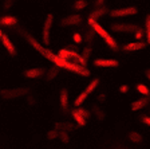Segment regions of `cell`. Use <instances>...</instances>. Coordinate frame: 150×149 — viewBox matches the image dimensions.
Masks as SVG:
<instances>
[{
	"mask_svg": "<svg viewBox=\"0 0 150 149\" xmlns=\"http://www.w3.org/2000/svg\"><path fill=\"white\" fill-rule=\"evenodd\" d=\"M24 36H25V39H27L28 43L31 44L38 53L40 54L43 58H46L47 61H50L51 63H54L56 67L69 70V71H72V73H75V74L82 75V77H90V70H88L87 67L78 65L76 62H70V61H66V59L60 58L58 54H54L51 50H48L47 47H44L42 43H39V42H38L35 38H32L30 34H24Z\"/></svg>",
	"mask_w": 150,
	"mask_h": 149,
	"instance_id": "cell-1",
	"label": "cell"
},
{
	"mask_svg": "<svg viewBox=\"0 0 150 149\" xmlns=\"http://www.w3.org/2000/svg\"><path fill=\"white\" fill-rule=\"evenodd\" d=\"M87 23H88V26L93 28L94 31H95V34L99 35L103 41L106 42L107 46H109L110 48L117 50V47H118V46H117V42L114 41V38H112L111 35H110L109 32H107L106 30H105V28H103L102 26L97 22V20H94V19H91V18H87Z\"/></svg>",
	"mask_w": 150,
	"mask_h": 149,
	"instance_id": "cell-2",
	"label": "cell"
},
{
	"mask_svg": "<svg viewBox=\"0 0 150 149\" xmlns=\"http://www.w3.org/2000/svg\"><path fill=\"white\" fill-rule=\"evenodd\" d=\"M98 85H99V79H98V78L93 79V81H91L90 83L86 86V89H84V90L82 91V93L79 94L76 98H75V101H74V106H75V108H79V106H82V103H83L84 101L88 98V96H90V94L93 93L95 89H97Z\"/></svg>",
	"mask_w": 150,
	"mask_h": 149,
	"instance_id": "cell-3",
	"label": "cell"
},
{
	"mask_svg": "<svg viewBox=\"0 0 150 149\" xmlns=\"http://www.w3.org/2000/svg\"><path fill=\"white\" fill-rule=\"evenodd\" d=\"M30 93L28 87H16V89H4L0 90V97L3 99H16L24 97Z\"/></svg>",
	"mask_w": 150,
	"mask_h": 149,
	"instance_id": "cell-4",
	"label": "cell"
},
{
	"mask_svg": "<svg viewBox=\"0 0 150 149\" xmlns=\"http://www.w3.org/2000/svg\"><path fill=\"white\" fill-rule=\"evenodd\" d=\"M54 24V15L52 14H47L46 19L43 22V28H42V36H43V44L47 46L50 44V31Z\"/></svg>",
	"mask_w": 150,
	"mask_h": 149,
	"instance_id": "cell-5",
	"label": "cell"
},
{
	"mask_svg": "<svg viewBox=\"0 0 150 149\" xmlns=\"http://www.w3.org/2000/svg\"><path fill=\"white\" fill-rule=\"evenodd\" d=\"M138 14V8L137 7H123V8H117V9H111L109 12V15L111 18H126V16H133Z\"/></svg>",
	"mask_w": 150,
	"mask_h": 149,
	"instance_id": "cell-6",
	"label": "cell"
},
{
	"mask_svg": "<svg viewBox=\"0 0 150 149\" xmlns=\"http://www.w3.org/2000/svg\"><path fill=\"white\" fill-rule=\"evenodd\" d=\"M137 24L133 23H112L110 26V30L112 32H123V34H129V32H135L138 30Z\"/></svg>",
	"mask_w": 150,
	"mask_h": 149,
	"instance_id": "cell-7",
	"label": "cell"
},
{
	"mask_svg": "<svg viewBox=\"0 0 150 149\" xmlns=\"http://www.w3.org/2000/svg\"><path fill=\"white\" fill-rule=\"evenodd\" d=\"M83 22V18H82L79 14H71V15H67L60 20V26L63 27H71V26H79Z\"/></svg>",
	"mask_w": 150,
	"mask_h": 149,
	"instance_id": "cell-8",
	"label": "cell"
},
{
	"mask_svg": "<svg viewBox=\"0 0 150 149\" xmlns=\"http://www.w3.org/2000/svg\"><path fill=\"white\" fill-rule=\"evenodd\" d=\"M43 75H46V70L43 67H32L23 71V77L27 79H38V78H42Z\"/></svg>",
	"mask_w": 150,
	"mask_h": 149,
	"instance_id": "cell-9",
	"label": "cell"
},
{
	"mask_svg": "<svg viewBox=\"0 0 150 149\" xmlns=\"http://www.w3.org/2000/svg\"><path fill=\"white\" fill-rule=\"evenodd\" d=\"M94 66L97 67H118L119 63L117 59H105V58H99V59H95L94 61Z\"/></svg>",
	"mask_w": 150,
	"mask_h": 149,
	"instance_id": "cell-10",
	"label": "cell"
},
{
	"mask_svg": "<svg viewBox=\"0 0 150 149\" xmlns=\"http://www.w3.org/2000/svg\"><path fill=\"white\" fill-rule=\"evenodd\" d=\"M150 99L149 97H142V98L139 99H135V101H133L130 105V110L131 112H138V110H142L144 108H146L147 105H149Z\"/></svg>",
	"mask_w": 150,
	"mask_h": 149,
	"instance_id": "cell-11",
	"label": "cell"
},
{
	"mask_svg": "<svg viewBox=\"0 0 150 149\" xmlns=\"http://www.w3.org/2000/svg\"><path fill=\"white\" fill-rule=\"evenodd\" d=\"M1 43H3V46L6 47V50L8 51L9 55H11V56H16V54H18L16 47H15V44L12 43V41L9 39L8 35L3 34V36H1Z\"/></svg>",
	"mask_w": 150,
	"mask_h": 149,
	"instance_id": "cell-12",
	"label": "cell"
},
{
	"mask_svg": "<svg viewBox=\"0 0 150 149\" xmlns=\"http://www.w3.org/2000/svg\"><path fill=\"white\" fill-rule=\"evenodd\" d=\"M146 47V43L142 41H137V42H131V43H126L125 46L122 47L123 51H129V53H133V51H139V50H144Z\"/></svg>",
	"mask_w": 150,
	"mask_h": 149,
	"instance_id": "cell-13",
	"label": "cell"
},
{
	"mask_svg": "<svg viewBox=\"0 0 150 149\" xmlns=\"http://www.w3.org/2000/svg\"><path fill=\"white\" fill-rule=\"evenodd\" d=\"M18 24V18L12 15H4L0 18V26L4 27H11V26H16Z\"/></svg>",
	"mask_w": 150,
	"mask_h": 149,
	"instance_id": "cell-14",
	"label": "cell"
},
{
	"mask_svg": "<svg viewBox=\"0 0 150 149\" xmlns=\"http://www.w3.org/2000/svg\"><path fill=\"white\" fill-rule=\"evenodd\" d=\"M71 115H72V118H74V121H75V124L78 125V126H84L86 125V122H87V120L83 117V115L81 114V113L76 110V109H74L71 112Z\"/></svg>",
	"mask_w": 150,
	"mask_h": 149,
	"instance_id": "cell-15",
	"label": "cell"
},
{
	"mask_svg": "<svg viewBox=\"0 0 150 149\" xmlns=\"http://www.w3.org/2000/svg\"><path fill=\"white\" fill-rule=\"evenodd\" d=\"M107 12V8L105 6H102V7H97V8L94 9L93 12L88 15V18H91V19H94V20H98L99 18H102L105 14Z\"/></svg>",
	"mask_w": 150,
	"mask_h": 149,
	"instance_id": "cell-16",
	"label": "cell"
},
{
	"mask_svg": "<svg viewBox=\"0 0 150 149\" xmlns=\"http://www.w3.org/2000/svg\"><path fill=\"white\" fill-rule=\"evenodd\" d=\"M59 99H60V106H62V108L66 110V109L69 108V90H67L66 87L60 90Z\"/></svg>",
	"mask_w": 150,
	"mask_h": 149,
	"instance_id": "cell-17",
	"label": "cell"
},
{
	"mask_svg": "<svg viewBox=\"0 0 150 149\" xmlns=\"http://www.w3.org/2000/svg\"><path fill=\"white\" fill-rule=\"evenodd\" d=\"M127 137H129V140H130L131 143H134V144H141L142 141H144V137H142V134H139L138 132H134V130L129 132Z\"/></svg>",
	"mask_w": 150,
	"mask_h": 149,
	"instance_id": "cell-18",
	"label": "cell"
},
{
	"mask_svg": "<svg viewBox=\"0 0 150 149\" xmlns=\"http://www.w3.org/2000/svg\"><path fill=\"white\" fill-rule=\"evenodd\" d=\"M55 129H62L63 132H70L74 130L75 126L70 122H58V124H55Z\"/></svg>",
	"mask_w": 150,
	"mask_h": 149,
	"instance_id": "cell-19",
	"label": "cell"
},
{
	"mask_svg": "<svg viewBox=\"0 0 150 149\" xmlns=\"http://www.w3.org/2000/svg\"><path fill=\"white\" fill-rule=\"evenodd\" d=\"M135 90H137L139 94L145 96V97H149L150 96V89L145 83H137V85H135Z\"/></svg>",
	"mask_w": 150,
	"mask_h": 149,
	"instance_id": "cell-20",
	"label": "cell"
},
{
	"mask_svg": "<svg viewBox=\"0 0 150 149\" xmlns=\"http://www.w3.org/2000/svg\"><path fill=\"white\" fill-rule=\"evenodd\" d=\"M145 36H146V44H150V14L146 15L145 20Z\"/></svg>",
	"mask_w": 150,
	"mask_h": 149,
	"instance_id": "cell-21",
	"label": "cell"
},
{
	"mask_svg": "<svg viewBox=\"0 0 150 149\" xmlns=\"http://www.w3.org/2000/svg\"><path fill=\"white\" fill-rule=\"evenodd\" d=\"M72 7H74L75 11H82V9H84L87 7V1L86 0H75V3Z\"/></svg>",
	"mask_w": 150,
	"mask_h": 149,
	"instance_id": "cell-22",
	"label": "cell"
},
{
	"mask_svg": "<svg viewBox=\"0 0 150 149\" xmlns=\"http://www.w3.org/2000/svg\"><path fill=\"white\" fill-rule=\"evenodd\" d=\"M91 112L94 113V114L97 115V118L99 120V121H102V120H105V112H103L100 108H98V106H94L93 109H91Z\"/></svg>",
	"mask_w": 150,
	"mask_h": 149,
	"instance_id": "cell-23",
	"label": "cell"
},
{
	"mask_svg": "<svg viewBox=\"0 0 150 149\" xmlns=\"http://www.w3.org/2000/svg\"><path fill=\"white\" fill-rule=\"evenodd\" d=\"M58 68L59 67H51L50 70H48V73H47L46 75V79L47 81H51V79H54V78H56V75H58Z\"/></svg>",
	"mask_w": 150,
	"mask_h": 149,
	"instance_id": "cell-24",
	"label": "cell"
},
{
	"mask_svg": "<svg viewBox=\"0 0 150 149\" xmlns=\"http://www.w3.org/2000/svg\"><path fill=\"white\" fill-rule=\"evenodd\" d=\"M59 138H60V141H62V143L69 144V143H70L69 132H63V130H60V132H59Z\"/></svg>",
	"mask_w": 150,
	"mask_h": 149,
	"instance_id": "cell-25",
	"label": "cell"
},
{
	"mask_svg": "<svg viewBox=\"0 0 150 149\" xmlns=\"http://www.w3.org/2000/svg\"><path fill=\"white\" fill-rule=\"evenodd\" d=\"M91 53H93V48H91V46H86L83 48V51H82L81 55L83 56L84 59H88V58H90V55H91Z\"/></svg>",
	"mask_w": 150,
	"mask_h": 149,
	"instance_id": "cell-26",
	"label": "cell"
},
{
	"mask_svg": "<svg viewBox=\"0 0 150 149\" xmlns=\"http://www.w3.org/2000/svg\"><path fill=\"white\" fill-rule=\"evenodd\" d=\"M72 41H74V43L81 44L82 42H83V36H82L79 32H74V34H72Z\"/></svg>",
	"mask_w": 150,
	"mask_h": 149,
	"instance_id": "cell-27",
	"label": "cell"
},
{
	"mask_svg": "<svg viewBox=\"0 0 150 149\" xmlns=\"http://www.w3.org/2000/svg\"><path fill=\"white\" fill-rule=\"evenodd\" d=\"M76 110H78V112L81 113V114L83 115L84 118H86V120H87V118H90V117H91V112H88V110H86V109L81 108V106H79V108H76Z\"/></svg>",
	"mask_w": 150,
	"mask_h": 149,
	"instance_id": "cell-28",
	"label": "cell"
},
{
	"mask_svg": "<svg viewBox=\"0 0 150 149\" xmlns=\"http://www.w3.org/2000/svg\"><path fill=\"white\" fill-rule=\"evenodd\" d=\"M47 137H48V140H54L56 137H59V132L56 130V129H52V130H50L47 133Z\"/></svg>",
	"mask_w": 150,
	"mask_h": 149,
	"instance_id": "cell-29",
	"label": "cell"
},
{
	"mask_svg": "<svg viewBox=\"0 0 150 149\" xmlns=\"http://www.w3.org/2000/svg\"><path fill=\"white\" fill-rule=\"evenodd\" d=\"M18 0H4V4H3V8L4 9H9L11 7L13 6V4L16 3Z\"/></svg>",
	"mask_w": 150,
	"mask_h": 149,
	"instance_id": "cell-30",
	"label": "cell"
},
{
	"mask_svg": "<svg viewBox=\"0 0 150 149\" xmlns=\"http://www.w3.org/2000/svg\"><path fill=\"white\" fill-rule=\"evenodd\" d=\"M144 36H145V31L141 30V28H138L137 31H135V39H137V41H142Z\"/></svg>",
	"mask_w": 150,
	"mask_h": 149,
	"instance_id": "cell-31",
	"label": "cell"
},
{
	"mask_svg": "<svg viewBox=\"0 0 150 149\" xmlns=\"http://www.w3.org/2000/svg\"><path fill=\"white\" fill-rule=\"evenodd\" d=\"M129 90H130V86H129V85H121V86H119V93L121 94H126Z\"/></svg>",
	"mask_w": 150,
	"mask_h": 149,
	"instance_id": "cell-32",
	"label": "cell"
},
{
	"mask_svg": "<svg viewBox=\"0 0 150 149\" xmlns=\"http://www.w3.org/2000/svg\"><path fill=\"white\" fill-rule=\"evenodd\" d=\"M94 35H95V31H94V30H93V31H87V34H86V41H87L88 43L93 41Z\"/></svg>",
	"mask_w": 150,
	"mask_h": 149,
	"instance_id": "cell-33",
	"label": "cell"
},
{
	"mask_svg": "<svg viewBox=\"0 0 150 149\" xmlns=\"http://www.w3.org/2000/svg\"><path fill=\"white\" fill-rule=\"evenodd\" d=\"M105 101H106V96H105V94H103V93L98 94V96H97V102L103 103V102H105Z\"/></svg>",
	"mask_w": 150,
	"mask_h": 149,
	"instance_id": "cell-34",
	"label": "cell"
},
{
	"mask_svg": "<svg viewBox=\"0 0 150 149\" xmlns=\"http://www.w3.org/2000/svg\"><path fill=\"white\" fill-rule=\"evenodd\" d=\"M141 121L144 122L145 125L150 126V117H149V115H142V117H141Z\"/></svg>",
	"mask_w": 150,
	"mask_h": 149,
	"instance_id": "cell-35",
	"label": "cell"
},
{
	"mask_svg": "<svg viewBox=\"0 0 150 149\" xmlns=\"http://www.w3.org/2000/svg\"><path fill=\"white\" fill-rule=\"evenodd\" d=\"M145 77H146V79L150 82V68H146V70H145Z\"/></svg>",
	"mask_w": 150,
	"mask_h": 149,
	"instance_id": "cell-36",
	"label": "cell"
},
{
	"mask_svg": "<svg viewBox=\"0 0 150 149\" xmlns=\"http://www.w3.org/2000/svg\"><path fill=\"white\" fill-rule=\"evenodd\" d=\"M105 0H95V7H102Z\"/></svg>",
	"mask_w": 150,
	"mask_h": 149,
	"instance_id": "cell-37",
	"label": "cell"
},
{
	"mask_svg": "<svg viewBox=\"0 0 150 149\" xmlns=\"http://www.w3.org/2000/svg\"><path fill=\"white\" fill-rule=\"evenodd\" d=\"M3 34H4V32H3V31H1V28H0V38L3 36Z\"/></svg>",
	"mask_w": 150,
	"mask_h": 149,
	"instance_id": "cell-38",
	"label": "cell"
},
{
	"mask_svg": "<svg viewBox=\"0 0 150 149\" xmlns=\"http://www.w3.org/2000/svg\"><path fill=\"white\" fill-rule=\"evenodd\" d=\"M115 149H126L125 146H118V148H115Z\"/></svg>",
	"mask_w": 150,
	"mask_h": 149,
	"instance_id": "cell-39",
	"label": "cell"
}]
</instances>
